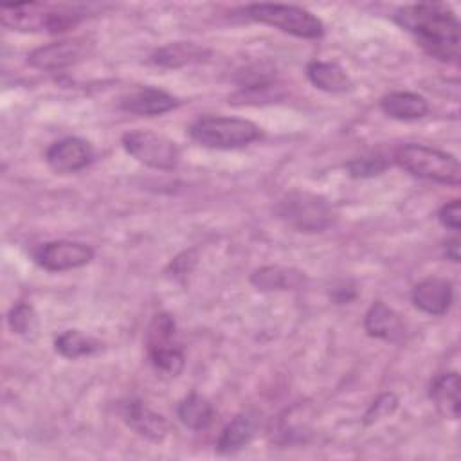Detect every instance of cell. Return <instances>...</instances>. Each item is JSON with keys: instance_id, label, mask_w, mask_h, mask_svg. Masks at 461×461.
Wrapping results in <instances>:
<instances>
[{"instance_id": "9c48e42d", "label": "cell", "mask_w": 461, "mask_h": 461, "mask_svg": "<svg viewBox=\"0 0 461 461\" xmlns=\"http://www.w3.org/2000/svg\"><path fill=\"white\" fill-rule=\"evenodd\" d=\"M92 50V43L85 38L52 41L29 52L27 63L38 70H61L83 61Z\"/></svg>"}, {"instance_id": "3957f363", "label": "cell", "mask_w": 461, "mask_h": 461, "mask_svg": "<svg viewBox=\"0 0 461 461\" xmlns=\"http://www.w3.org/2000/svg\"><path fill=\"white\" fill-rule=\"evenodd\" d=\"M189 135L205 148L234 149L258 140L261 137V128L247 119L207 115L196 119L189 126Z\"/></svg>"}, {"instance_id": "44dd1931", "label": "cell", "mask_w": 461, "mask_h": 461, "mask_svg": "<svg viewBox=\"0 0 461 461\" xmlns=\"http://www.w3.org/2000/svg\"><path fill=\"white\" fill-rule=\"evenodd\" d=\"M176 416L187 429L203 430L211 425L214 418V409L205 396L191 393L178 403Z\"/></svg>"}, {"instance_id": "8992f818", "label": "cell", "mask_w": 461, "mask_h": 461, "mask_svg": "<svg viewBox=\"0 0 461 461\" xmlns=\"http://www.w3.org/2000/svg\"><path fill=\"white\" fill-rule=\"evenodd\" d=\"M175 319L169 313H157L146 331V349L151 366L166 375L176 376L185 364L184 353L175 340Z\"/></svg>"}, {"instance_id": "2e32d148", "label": "cell", "mask_w": 461, "mask_h": 461, "mask_svg": "<svg viewBox=\"0 0 461 461\" xmlns=\"http://www.w3.org/2000/svg\"><path fill=\"white\" fill-rule=\"evenodd\" d=\"M209 56H211V50L205 47H200L191 41H175L157 49L149 56V61L162 68H180L184 65L203 61Z\"/></svg>"}, {"instance_id": "30bf717a", "label": "cell", "mask_w": 461, "mask_h": 461, "mask_svg": "<svg viewBox=\"0 0 461 461\" xmlns=\"http://www.w3.org/2000/svg\"><path fill=\"white\" fill-rule=\"evenodd\" d=\"M94 158L92 146L79 137H65L52 142L45 151V160L56 173H76Z\"/></svg>"}, {"instance_id": "277c9868", "label": "cell", "mask_w": 461, "mask_h": 461, "mask_svg": "<svg viewBox=\"0 0 461 461\" xmlns=\"http://www.w3.org/2000/svg\"><path fill=\"white\" fill-rule=\"evenodd\" d=\"M277 216L292 229L299 232H321L335 221V211L331 203L308 191L286 193L276 207Z\"/></svg>"}, {"instance_id": "5bb4252c", "label": "cell", "mask_w": 461, "mask_h": 461, "mask_svg": "<svg viewBox=\"0 0 461 461\" xmlns=\"http://www.w3.org/2000/svg\"><path fill=\"white\" fill-rule=\"evenodd\" d=\"M452 297H454L452 283L448 279L438 277V276L420 281L412 288V294H411L414 306L429 315L447 313L452 304Z\"/></svg>"}, {"instance_id": "e0dca14e", "label": "cell", "mask_w": 461, "mask_h": 461, "mask_svg": "<svg viewBox=\"0 0 461 461\" xmlns=\"http://www.w3.org/2000/svg\"><path fill=\"white\" fill-rule=\"evenodd\" d=\"M380 108L385 115L398 121L421 119L429 113V103L414 92H389L380 99Z\"/></svg>"}, {"instance_id": "4fadbf2b", "label": "cell", "mask_w": 461, "mask_h": 461, "mask_svg": "<svg viewBox=\"0 0 461 461\" xmlns=\"http://www.w3.org/2000/svg\"><path fill=\"white\" fill-rule=\"evenodd\" d=\"M121 108L133 115L140 117H157L178 106L176 97L171 94L155 88V86H140L124 97H121Z\"/></svg>"}, {"instance_id": "cb8c5ba5", "label": "cell", "mask_w": 461, "mask_h": 461, "mask_svg": "<svg viewBox=\"0 0 461 461\" xmlns=\"http://www.w3.org/2000/svg\"><path fill=\"white\" fill-rule=\"evenodd\" d=\"M7 324L13 333L22 337H31L38 330V317L29 303H16L7 313Z\"/></svg>"}, {"instance_id": "7402d4cb", "label": "cell", "mask_w": 461, "mask_h": 461, "mask_svg": "<svg viewBox=\"0 0 461 461\" xmlns=\"http://www.w3.org/2000/svg\"><path fill=\"white\" fill-rule=\"evenodd\" d=\"M54 348L65 358H79L101 349V342L79 330H67L54 339Z\"/></svg>"}, {"instance_id": "484cf974", "label": "cell", "mask_w": 461, "mask_h": 461, "mask_svg": "<svg viewBox=\"0 0 461 461\" xmlns=\"http://www.w3.org/2000/svg\"><path fill=\"white\" fill-rule=\"evenodd\" d=\"M396 398L393 396V394H384V396H380L373 405H371V409L366 412V421L369 423V421H375V420H378V418H382L384 414H391L393 411H394V407H396Z\"/></svg>"}, {"instance_id": "7a4b0ae2", "label": "cell", "mask_w": 461, "mask_h": 461, "mask_svg": "<svg viewBox=\"0 0 461 461\" xmlns=\"http://www.w3.org/2000/svg\"><path fill=\"white\" fill-rule=\"evenodd\" d=\"M394 162L407 173L438 184L457 185L461 178V167L454 155L425 144H402L394 151Z\"/></svg>"}, {"instance_id": "d4e9b609", "label": "cell", "mask_w": 461, "mask_h": 461, "mask_svg": "<svg viewBox=\"0 0 461 461\" xmlns=\"http://www.w3.org/2000/svg\"><path fill=\"white\" fill-rule=\"evenodd\" d=\"M438 218L441 221L443 227L452 229V230H459V221H461V211H459V200H452L448 203H445L439 212Z\"/></svg>"}, {"instance_id": "ba28073f", "label": "cell", "mask_w": 461, "mask_h": 461, "mask_svg": "<svg viewBox=\"0 0 461 461\" xmlns=\"http://www.w3.org/2000/svg\"><path fill=\"white\" fill-rule=\"evenodd\" d=\"M32 258L49 272H65L88 265L94 259V249L86 243L58 240L34 249Z\"/></svg>"}, {"instance_id": "ffe728a7", "label": "cell", "mask_w": 461, "mask_h": 461, "mask_svg": "<svg viewBox=\"0 0 461 461\" xmlns=\"http://www.w3.org/2000/svg\"><path fill=\"white\" fill-rule=\"evenodd\" d=\"M432 402L447 418H459V375L456 371L434 376L429 391Z\"/></svg>"}, {"instance_id": "603a6c76", "label": "cell", "mask_w": 461, "mask_h": 461, "mask_svg": "<svg viewBox=\"0 0 461 461\" xmlns=\"http://www.w3.org/2000/svg\"><path fill=\"white\" fill-rule=\"evenodd\" d=\"M389 166H391V160L384 153L373 151V153H367V155H362V157H357V158L349 160L346 167H348L351 176L367 178V176L380 175Z\"/></svg>"}, {"instance_id": "ac0fdd59", "label": "cell", "mask_w": 461, "mask_h": 461, "mask_svg": "<svg viewBox=\"0 0 461 461\" xmlns=\"http://www.w3.org/2000/svg\"><path fill=\"white\" fill-rule=\"evenodd\" d=\"M250 281L258 290H297L306 283V276L292 267L268 265L258 268Z\"/></svg>"}, {"instance_id": "8fae6325", "label": "cell", "mask_w": 461, "mask_h": 461, "mask_svg": "<svg viewBox=\"0 0 461 461\" xmlns=\"http://www.w3.org/2000/svg\"><path fill=\"white\" fill-rule=\"evenodd\" d=\"M261 425V412L256 409H243L220 432L216 450L220 454H234L247 447Z\"/></svg>"}, {"instance_id": "9a60e30c", "label": "cell", "mask_w": 461, "mask_h": 461, "mask_svg": "<svg viewBox=\"0 0 461 461\" xmlns=\"http://www.w3.org/2000/svg\"><path fill=\"white\" fill-rule=\"evenodd\" d=\"M364 330L369 337L382 339L387 342H396L405 333L402 317L382 301H375L369 306L364 317Z\"/></svg>"}, {"instance_id": "6da1fadb", "label": "cell", "mask_w": 461, "mask_h": 461, "mask_svg": "<svg viewBox=\"0 0 461 461\" xmlns=\"http://www.w3.org/2000/svg\"><path fill=\"white\" fill-rule=\"evenodd\" d=\"M394 22L409 31L429 56L439 61L459 58V22L445 4L423 2L400 7Z\"/></svg>"}, {"instance_id": "7c38bea8", "label": "cell", "mask_w": 461, "mask_h": 461, "mask_svg": "<svg viewBox=\"0 0 461 461\" xmlns=\"http://www.w3.org/2000/svg\"><path fill=\"white\" fill-rule=\"evenodd\" d=\"M121 414L131 430H135L139 436H142L149 441L158 443L167 436L169 425H167L166 418L162 414L151 411L140 400L124 402Z\"/></svg>"}, {"instance_id": "d6986e66", "label": "cell", "mask_w": 461, "mask_h": 461, "mask_svg": "<svg viewBox=\"0 0 461 461\" xmlns=\"http://www.w3.org/2000/svg\"><path fill=\"white\" fill-rule=\"evenodd\" d=\"M306 76L313 86L330 94H340L351 88L349 76L333 61H310L306 65Z\"/></svg>"}, {"instance_id": "4316f807", "label": "cell", "mask_w": 461, "mask_h": 461, "mask_svg": "<svg viewBox=\"0 0 461 461\" xmlns=\"http://www.w3.org/2000/svg\"><path fill=\"white\" fill-rule=\"evenodd\" d=\"M445 256L452 261H459V240L452 238L445 243Z\"/></svg>"}, {"instance_id": "5b68a950", "label": "cell", "mask_w": 461, "mask_h": 461, "mask_svg": "<svg viewBox=\"0 0 461 461\" xmlns=\"http://www.w3.org/2000/svg\"><path fill=\"white\" fill-rule=\"evenodd\" d=\"M247 18L276 27L297 38L315 40L324 34L322 22L299 5L286 4H252L245 9Z\"/></svg>"}, {"instance_id": "52a82bcc", "label": "cell", "mask_w": 461, "mask_h": 461, "mask_svg": "<svg viewBox=\"0 0 461 461\" xmlns=\"http://www.w3.org/2000/svg\"><path fill=\"white\" fill-rule=\"evenodd\" d=\"M122 148L137 162L153 169L169 171L176 167L180 160L178 146L166 135L155 133L151 130H133L124 133Z\"/></svg>"}]
</instances>
